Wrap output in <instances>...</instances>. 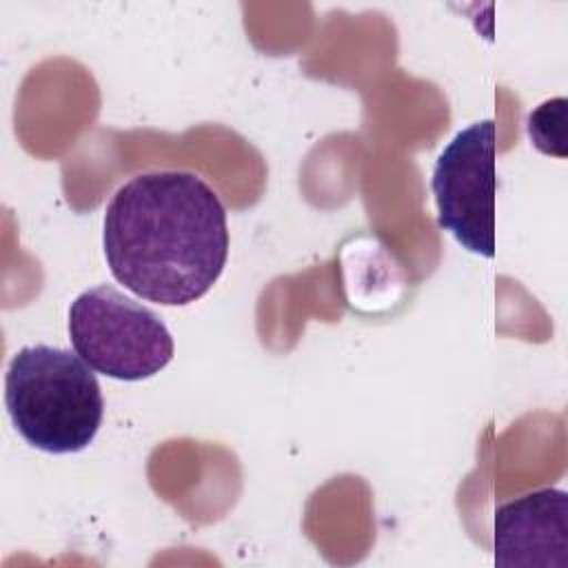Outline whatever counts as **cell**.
<instances>
[{
    "mask_svg": "<svg viewBox=\"0 0 568 568\" xmlns=\"http://www.w3.org/2000/svg\"><path fill=\"white\" fill-rule=\"evenodd\" d=\"M102 246L124 288L162 306H186L206 295L226 266V211L195 173H140L106 204Z\"/></svg>",
    "mask_w": 568,
    "mask_h": 568,
    "instance_id": "1",
    "label": "cell"
},
{
    "mask_svg": "<svg viewBox=\"0 0 568 568\" xmlns=\"http://www.w3.org/2000/svg\"><path fill=\"white\" fill-rule=\"evenodd\" d=\"M4 406L27 444L51 455L87 448L104 415L93 368L67 348L22 346L9 362Z\"/></svg>",
    "mask_w": 568,
    "mask_h": 568,
    "instance_id": "2",
    "label": "cell"
},
{
    "mask_svg": "<svg viewBox=\"0 0 568 568\" xmlns=\"http://www.w3.org/2000/svg\"><path fill=\"white\" fill-rule=\"evenodd\" d=\"M69 339L95 373L120 382L158 375L175 353L160 315L106 284L87 288L71 302Z\"/></svg>",
    "mask_w": 568,
    "mask_h": 568,
    "instance_id": "3",
    "label": "cell"
},
{
    "mask_svg": "<svg viewBox=\"0 0 568 568\" xmlns=\"http://www.w3.org/2000/svg\"><path fill=\"white\" fill-rule=\"evenodd\" d=\"M430 189L437 204V224L466 251L495 255L497 200V126L479 120L462 129L439 153Z\"/></svg>",
    "mask_w": 568,
    "mask_h": 568,
    "instance_id": "4",
    "label": "cell"
},
{
    "mask_svg": "<svg viewBox=\"0 0 568 568\" xmlns=\"http://www.w3.org/2000/svg\"><path fill=\"white\" fill-rule=\"evenodd\" d=\"M497 566L568 568V493L541 488L495 510Z\"/></svg>",
    "mask_w": 568,
    "mask_h": 568,
    "instance_id": "5",
    "label": "cell"
}]
</instances>
